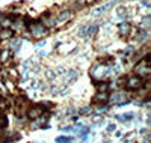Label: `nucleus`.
Instances as JSON below:
<instances>
[{"label": "nucleus", "instance_id": "obj_1", "mask_svg": "<svg viewBox=\"0 0 151 143\" xmlns=\"http://www.w3.org/2000/svg\"><path fill=\"white\" fill-rule=\"evenodd\" d=\"M142 87H144V79H141L139 75H132L125 80V89L127 90L134 92V90H139Z\"/></svg>", "mask_w": 151, "mask_h": 143}, {"label": "nucleus", "instance_id": "obj_2", "mask_svg": "<svg viewBox=\"0 0 151 143\" xmlns=\"http://www.w3.org/2000/svg\"><path fill=\"white\" fill-rule=\"evenodd\" d=\"M44 112H47V109H44L42 104H36V106H33V107H29L26 113H27L29 118L33 121V119H40V116H41Z\"/></svg>", "mask_w": 151, "mask_h": 143}, {"label": "nucleus", "instance_id": "obj_3", "mask_svg": "<svg viewBox=\"0 0 151 143\" xmlns=\"http://www.w3.org/2000/svg\"><path fill=\"white\" fill-rule=\"evenodd\" d=\"M98 30L97 24H89V26H83V27L79 30V36L80 38H88V36H95Z\"/></svg>", "mask_w": 151, "mask_h": 143}, {"label": "nucleus", "instance_id": "obj_4", "mask_svg": "<svg viewBox=\"0 0 151 143\" xmlns=\"http://www.w3.org/2000/svg\"><path fill=\"white\" fill-rule=\"evenodd\" d=\"M30 29V33L33 38H42L45 35V26L41 24V23H35V24H30L29 26Z\"/></svg>", "mask_w": 151, "mask_h": 143}, {"label": "nucleus", "instance_id": "obj_5", "mask_svg": "<svg viewBox=\"0 0 151 143\" xmlns=\"http://www.w3.org/2000/svg\"><path fill=\"white\" fill-rule=\"evenodd\" d=\"M134 71L137 72V75L141 77V79H144V77H148L150 75V72H151V69H150V65L148 63H145V62H139V65L134 68Z\"/></svg>", "mask_w": 151, "mask_h": 143}, {"label": "nucleus", "instance_id": "obj_6", "mask_svg": "<svg viewBox=\"0 0 151 143\" xmlns=\"http://www.w3.org/2000/svg\"><path fill=\"white\" fill-rule=\"evenodd\" d=\"M113 5H115V2H110V3H106V5H103V6H100V8H97V9H94V12L92 14L94 15H101V14H104V12L107 11V9H110Z\"/></svg>", "mask_w": 151, "mask_h": 143}, {"label": "nucleus", "instance_id": "obj_7", "mask_svg": "<svg viewBox=\"0 0 151 143\" xmlns=\"http://www.w3.org/2000/svg\"><path fill=\"white\" fill-rule=\"evenodd\" d=\"M107 99H109L107 92H98V94L95 95V98L92 99V102H94V104H97V102H106Z\"/></svg>", "mask_w": 151, "mask_h": 143}, {"label": "nucleus", "instance_id": "obj_8", "mask_svg": "<svg viewBox=\"0 0 151 143\" xmlns=\"http://www.w3.org/2000/svg\"><path fill=\"white\" fill-rule=\"evenodd\" d=\"M71 18H73V12L71 11H62L59 14V17H58V21L62 23V21H68Z\"/></svg>", "mask_w": 151, "mask_h": 143}, {"label": "nucleus", "instance_id": "obj_9", "mask_svg": "<svg viewBox=\"0 0 151 143\" xmlns=\"http://www.w3.org/2000/svg\"><path fill=\"white\" fill-rule=\"evenodd\" d=\"M94 82H95V87H97L98 92H107L109 90V83L107 82H97V80H94Z\"/></svg>", "mask_w": 151, "mask_h": 143}, {"label": "nucleus", "instance_id": "obj_10", "mask_svg": "<svg viewBox=\"0 0 151 143\" xmlns=\"http://www.w3.org/2000/svg\"><path fill=\"white\" fill-rule=\"evenodd\" d=\"M129 30H130V24H129V23H121V24L118 26V32H119L121 36H127Z\"/></svg>", "mask_w": 151, "mask_h": 143}, {"label": "nucleus", "instance_id": "obj_11", "mask_svg": "<svg viewBox=\"0 0 151 143\" xmlns=\"http://www.w3.org/2000/svg\"><path fill=\"white\" fill-rule=\"evenodd\" d=\"M14 36V30H11V29H3V30H0V39H11V38Z\"/></svg>", "mask_w": 151, "mask_h": 143}, {"label": "nucleus", "instance_id": "obj_12", "mask_svg": "<svg viewBox=\"0 0 151 143\" xmlns=\"http://www.w3.org/2000/svg\"><path fill=\"white\" fill-rule=\"evenodd\" d=\"M139 42H144V41H147L148 39V30L147 29H141L139 32H137V38H136Z\"/></svg>", "mask_w": 151, "mask_h": 143}, {"label": "nucleus", "instance_id": "obj_13", "mask_svg": "<svg viewBox=\"0 0 151 143\" xmlns=\"http://www.w3.org/2000/svg\"><path fill=\"white\" fill-rule=\"evenodd\" d=\"M8 127V116L5 113H0V129Z\"/></svg>", "mask_w": 151, "mask_h": 143}, {"label": "nucleus", "instance_id": "obj_14", "mask_svg": "<svg viewBox=\"0 0 151 143\" xmlns=\"http://www.w3.org/2000/svg\"><path fill=\"white\" fill-rule=\"evenodd\" d=\"M21 42H23V39H12V42H11L9 48H12V50H20Z\"/></svg>", "mask_w": 151, "mask_h": 143}, {"label": "nucleus", "instance_id": "obj_15", "mask_svg": "<svg viewBox=\"0 0 151 143\" xmlns=\"http://www.w3.org/2000/svg\"><path fill=\"white\" fill-rule=\"evenodd\" d=\"M133 118V113H127V114H118L116 119H121V122H125V121H130Z\"/></svg>", "mask_w": 151, "mask_h": 143}, {"label": "nucleus", "instance_id": "obj_16", "mask_svg": "<svg viewBox=\"0 0 151 143\" xmlns=\"http://www.w3.org/2000/svg\"><path fill=\"white\" fill-rule=\"evenodd\" d=\"M9 57V50H2L0 51V62H6V59Z\"/></svg>", "mask_w": 151, "mask_h": 143}, {"label": "nucleus", "instance_id": "obj_17", "mask_svg": "<svg viewBox=\"0 0 151 143\" xmlns=\"http://www.w3.org/2000/svg\"><path fill=\"white\" fill-rule=\"evenodd\" d=\"M150 21H151V18H150V15H147V17H144L142 18V21H141V27L142 29H147L148 26H150Z\"/></svg>", "mask_w": 151, "mask_h": 143}, {"label": "nucleus", "instance_id": "obj_18", "mask_svg": "<svg viewBox=\"0 0 151 143\" xmlns=\"http://www.w3.org/2000/svg\"><path fill=\"white\" fill-rule=\"evenodd\" d=\"M73 139L71 137H67V136H60V137H58L56 139V143H70Z\"/></svg>", "mask_w": 151, "mask_h": 143}, {"label": "nucleus", "instance_id": "obj_19", "mask_svg": "<svg viewBox=\"0 0 151 143\" xmlns=\"http://www.w3.org/2000/svg\"><path fill=\"white\" fill-rule=\"evenodd\" d=\"M91 112H92V109H91V107H83V109L80 110V113H82V114H88V113H91Z\"/></svg>", "mask_w": 151, "mask_h": 143}, {"label": "nucleus", "instance_id": "obj_20", "mask_svg": "<svg viewBox=\"0 0 151 143\" xmlns=\"http://www.w3.org/2000/svg\"><path fill=\"white\" fill-rule=\"evenodd\" d=\"M107 129H109V131H113V129H115V125H109Z\"/></svg>", "mask_w": 151, "mask_h": 143}, {"label": "nucleus", "instance_id": "obj_21", "mask_svg": "<svg viewBox=\"0 0 151 143\" xmlns=\"http://www.w3.org/2000/svg\"><path fill=\"white\" fill-rule=\"evenodd\" d=\"M113 2H119V0H113Z\"/></svg>", "mask_w": 151, "mask_h": 143}, {"label": "nucleus", "instance_id": "obj_22", "mask_svg": "<svg viewBox=\"0 0 151 143\" xmlns=\"http://www.w3.org/2000/svg\"><path fill=\"white\" fill-rule=\"evenodd\" d=\"M144 143H148V140H145V142H144Z\"/></svg>", "mask_w": 151, "mask_h": 143}]
</instances>
